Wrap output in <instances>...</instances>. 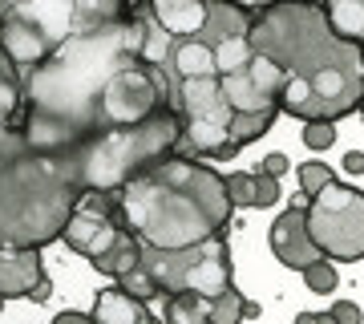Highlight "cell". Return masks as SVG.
<instances>
[{"label":"cell","instance_id":"cell-1","mask_svg":"<svg viewBox=\"0 0 364 324\" xmlns=\"http://www.w3.org/2000/svg\"><path fill=\"white\" fill-rule=\"evenodd\" d=\"M142 61L138 16L69 37L21 78L25 93V142L37 155H69L85 138L102 134V102L109 81L126 65Z\"/></svg>","mask_w":364,"mask_h":324},{"label":"cell","instance_id":"cell-2","mask_svg":"<svg viewBox=\"0 0 364 324\" xmlns=\"http://www.w3.org/2000/svg\"><path fill=\"white\" fill-rule=\"evenodd\" d=\"M247 45L284 73V114L299 122H340L356 114L364 90L360 45L332 33L320 0H267L251 9Z\"/></svg>","mask_w":364,"mask_h":324},{"label":"cell","instance_id":"cell-3","mask_svg":"<svg viewBox=\"0 0 364 324\" xmlns=\"http://www.w3.org/2000/svg\"><path fill=\"white\" fill-rule=\"evenodd\" d=\"M227 182L215 167L186 155H170L117 191V219L138 244L178 251L227 231L231 223Z\"/></svg>","mask_w":364,"mask_h":324},{"label":"cell","instance_id":"cell-4","mask_svg":"<svg viewBox=\"0 0 364 324\" xmlns=\"http://www.w3.org/2000/svg\"><path fill=\"white\" fill-rule=\"evenodd\" d=\"M81 187L61 155H37L21 126H0V247L61 239Z\"/></svg>","mask_w":364,"mask_h":324},{"label":"cell","instance_id":"cell-5","mask_svg":"<svg viewBox=\"0 0 364 324\" xmlns=\"http://www.w3.org/2000/svg\"><path fill=\"white\" fill-rule=\"evenodd\" d=\"M178 146H182V117L178 110L166 105L138 126H114L93 134L61 158H65L73 182L81 187V194H90V191H122L146 167L178 155Z\"/></svg>","mask_w":364,"mask_h":324},{"label":"cell","instance_id":"cell-6","mask_svg":"<svg viewBox=\"0 0 364 324\" xmlns=\"http://www.w3.org/2000/svg\"><path fill=\"white\" fill-rule=\"evenodd\" d=\"M130 9L134 0H21L0 21V53L25 78L57 45H65L69 37L90 33V28L126 21Z\"/></svg>","mask_w":364,"mask_h":324},{"label":"cell","instance_id":"cell-7","mask_svg":"<svg viewBox=\"0 0 364 324\" xmlns=\"http://www.w3.org/2000/svg\"><path fill=\"white\" fill-rule=\"evenodd\" d=\"M142 263L158 280L162 292H191V296L215 300L231 280V247L223 235L203 239L195 247H178V251H162V247L142 244Z\"/></svg>","mask_w":364,"mask_h":324},{"label":"cell","instance_id":"cell-8","mask_svg":"<svg viewBox=\"0 0 364 324\" xmlns=\"http://www.w3.org/2000/svg\"><path fill=\"white\" fill-rule=\"evenodd\" d=\"M308 235L320 247V256L332 263H356L364 259V191L352 182H328L304 207Z\"/></svg>","mask_w":364,"mask_h":324},{"label":"cell","instance_id":"cell-9","mask_svg":"<svg viewBox=\"0 0 364 324\" xmlns=\"http://www.w3.org/2000/svg\"><path fill=\"white\" fill-rule=\"evenodd\" d=\"M0 296H25L37 304L53 296L49 276L41 272V247H0Z\"/></svg>","mask_w":364,"mask_h":324},{"label":"cell","instance_id":"cell-10","mask_svg":"<svg viewBox=\"0 0 364 324\" xmlns=\"http://www.w3.org/2000/svg\"><path fill=\"white\" fill-rule=\"evenodd\" d=\"M272 251L275 259L291 268V272H304L308 263L320 259V247L312 244L308 235V219H304V207H284L279 219L272 223Z\"/></svg>","mask_w":364,"mask_h":324},{"label":"cell","instance_id":"cell-11","mask_svg":"<svg viewBox=\"0 0 364 324\" xmlns=\"http://www.w3.org/2000/svg\"><path fill=\"white\" fill-rule=\"evenodd\" d=\"M138 9L154 21L166 41L195 37L207 28V0H138Z\"/></svg>","mask_w":364,"mask_h":324},{"label":"cell","instance_id":"cell-12","mask_svg":"<svg viewBox=\"0 0 364 324\" xmlns=\"http://www.w3.org/2000/svg\"><path fill=\"white\" fill-rule=\"evenodd\" d=\"M90 316L97 324H150L154 320V312L146 308V300H134L130 292H122L117 284L97 292Z\"/></svg>","mask_w":364,"mask_h":324},{"label":"cell","instance_id":"cell-13","mask_svg":"<svg viewBox=\"0 0 364 324\" xmlns=\"http://www.w3.org/2000/svg\"><path fill=\"white\" fill-rule=\"evenodd\" d=\"M332 33L348 45H364V0H320Z\"/></svg>","mask_w":364,"mask_h":324},{"label":"cell","instance_id":"cell-14","mask_svg":"<svg viewBox=\"0 0 364 324\" xmlns=\"http://www.w3.org/2000/svg\"><path fill=\"white\" fill-rule=\"evenodd\" d=\"M138 259H142V244H138V235L122 231V235L114 239V247H105L102 256H97V259H90V263H93V268H97L102 276L117 280L122 272H130V268L138 263Z\"/></svg>","mask_w":364,"mask_h":324},{"label":"cell","instance_id":"cell-15","mask_svg":"<svg viewBox=\"0 0 364 324\" xmlns=\"http://www.w3.org/2000/svg\"><path fill=\"white\" fill-rule=\"evenodd\" d=\"M25 110V93H21V73L16 65L0 53V126H13V117Z\"/></svg>","mask_w":364,"mask_h":324},{"label":"cell","instance_id":"cell-16","mask_svg":"<svg viewBox=\"0 0 364 324\" xmlns=\"http://www.w3.org/2000/svg\"><path fill=\"white\" fill-rule=\"evenodd\" d=\"M207 304L210 300L191 296V292H170L162 320L166 324H207Z\"/></svg>","mask_w":364,"mask_h":324},{"label":"cell","instance_id":"cell-17","mask_svg":"<svg viewBox=\"0 0 364 324\" xmlns=\"http://www.w3.org/2000/svg\"><path fill=\"white\" fill-rule=\"evenodd\" d=\"M243 292L235 284H227L219 296L207 304V324H243Z\"/></svg>","mask_w":364,"mask_h":324},{"label":"cell","instance_id":"cell-18","mask_svg":"<svg viewBox=\"0 0 364 324\" xmlns=\"http://www.w3.org/2000/svg\"><path fill=\"white\" fill-rule=\"evenodd\" d=\"M117 288H122V292H130L134 300H146V304H150L154 296H162V288H158V280L150 276V268H146L142 259L134 263L130 272H122V276H117Z\"/></svg>","mask_w":364,"mask_h":324},{"label":"cell","instance_id":"cell-19","mask_svg":"<svg viewBox=\"0 0 364 324\" xmlns=\"http://www.w3.org/2000/svg\"><path fill=\"white\" fill-rule=\"evenodd\" d=\"M296 179H299V194H304V199H312V194H320L328 182L336 179V174H332L328 162H304V167L296 170Z\"/></svg>","mask_w":364,"mask_h":324},{"label":"cell","instance_id":"cell-20","mask_svg":"<svg viewBox=\"0 0 364 324\" xmlns=\"http://www.w3.org/2000/svg\"><path fill=\"white\" fill-rule=\"evenodd\" d=\"M223 182H227L231 207H255V174L251 170H231Z\"/></svg>","mask_w":364,"mask_h":324},{"label":"cell","instance_id":"cell-21","mask_svg":"<svg viewBox=\"0 0 364 324\" xmlns=\"http://www.w3.org/2000/svg\"><path fill=\"white\" fill-rule=\"evenodd\" d=\"M304 284H308V292H320V296H324V292H336V268H332V259H316V263H308V268H304Z\"/></svg>","mask_w":364,"mask_h":324},{"label":"cell","instance_id":"cell-22","mask_svg":"<svg viewBox=\"0 0 364 324\" xmlns=\"http://www.w3.org/2000/svg\"><path fill=\"white\" fill-rule=\"evenodd\" d=\"M336 142V122H304V146L308 150H328Z\"/></svg>","mask_w":364,"mask_h":324},{"label":"cell","instance_id":"cell-23","mask_svg":"<svg viewBox=\"0 0 364 324\" xmlns=\"http://www.w3.org/2000/svg\"><path fill=\"white\" fill-rule=\"evenodd\" d=\"M279 203V179L255 170V207H275Z\"/></svg>","mask_w":364,"mask_h":324},{"label":"cell","instance_id":"cell-24","mask_svg":"<svg viewBox=\"0 0 364 324\" xmlns=\"http://www.w3.org/2000/svg\"><path fill=\"white\" fill-rule=\"evenodd\" d=\"M328 316H332V320H336V324H364V312L356 308L352 300H336V304H332V312H328Z\"/></svg>","mask_w":364,"mask_h":324},{"label":"cell","instance_id":"cell-25","mask_svg":"<svg viewBox=\"0 0 364 324\" xmlns=\"http://www.w3.org/2000/svg\"><path fill=\"white\" fill-rule=\"evenodd\" d=\"M259 170H263V174H272V179H279V174H287V170H291V162H287V155H267Z\"/></svg>","mask_w":364,"mask_h":324},{"label":"cell","instance_id":"cell-26","mask_svg":"<svg viewBox=\"0 0 364 324\" xmlns=\"http://www.w3.org/2000/svg\"><path fill=\"white\" fill-rule=\"evenodd\" d=\"M53 324H97V320H93L90 312H57Z\"/></svg>","mask_w":364,"mask_h":324},{"label":"cell","instance_id":"cell-27","mask_svg":"<svg viewBox=\"0 0 364 324\" xmlns=\"http://www.w3.org/2000/svg\"><path fill=\"white\" fill-rule=\"evenodd\" d=\"M344 170H348V174H364V155H360V150L344 155Z\"/></svg>","mask_w":364,"mask_h":324},{"label":"cell","instance_id":"cell-28","mask_svg":"<svg viewBox=\"0 0 364 324\" xmlns=\"http://www.w3.org/2000/svg\"><path fill=\"white\" fill-rule=\"evenodd\" d=\"M296 324H320V312H299Z\"/></svg>","mask_w":364,"mask_h":324},{"label":"cell","instance_id":"cell-29","mask_svg":"<svg viewBox=\"0 0 364 324\" xmlns=\"http://www.w3.org/2000/svg\"><path fill=\"white\" fill-rule=\"evenodd\" d=\"M255 316H259V304H251L247 300V304H243V320H255Z\"/></svg>","mask_w":364,"mask_h":324},{"label":"cell","instance_id":"cell-30","mask_svg":"<svg viewBox=\"0 0 364 324\" xmlns=\"http://www.w3.org/2000/svg\"><path fill=\"white\" fill-rule=\"evenodd\" d=\"M16 4H21V0H0V21H4V16H9V13H13V9H16Z\"/></svg>","mask_w":364,"mask_h":324},{"label":"cell","instance_id":"cell-31","mask_svg":"<svg viewBox=\"0 0 364 324\" xmlns=\"http://www.w3.org/2000/svg\"><path fill=\"white\" fill-rule=\"evenodd\" d=\"M320 324H336V320H332V316H324V312H320Z\"/></svg>","mask_w":364,"mask_h":324},{"label":"cell","instance_id":"cell-32","mask_svg":"<svg viewBox=\"0 0 364 324\" xmlns=\"http://www.w3.org/2000/svg\"><path fill=\"white\" fill-rule=\"evenodd\" d=\"M356 110H360V114H364V90H360V105H356Z\"/></svg>","mask_w":364,"mask_h":324},{"label":"cell","instance_id":"cell-33","mask_svg":"<svg viewBox=\"0 0 364 324\" xmlns=\"http://www.w3.org/2000/svg\"><path fill=\"white\" fill-rule=\"evenodd\" d=\"M150 324H166V320H162V316H154V320H150Z\"/></svg>","mask_w":364,"mask_h":324},{"label":"cell","instance_id":"cell-34","mask_svg":"<svg viewBox=\"0 0 364 324\" xmlns=\"http://www.w3.org/2000/svg\"><path fill=\"white\" fill-rule=\"evenodd\" d=\"M360 65H364V45H360Z\"/></svg>","mask_w":364,"mask_h":324},{"label":"cell","instance_id":"cell-35","mask_svg":"<svg viewBox=\"0 0 364 324\" xmlns=\"http://www.w3.org/2000/svg\"><path fill=\"white\" fill-rule=\"evenodd\" d=\"M0 308H4V296H0Z\"/></svg>","mask_w":364,"mask_h":324}]
</instances>
